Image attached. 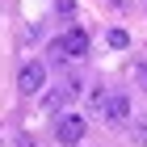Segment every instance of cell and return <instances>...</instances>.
<instances>
[{"label": "cell", "mask_w": 147, "mask_h": 147, "mask_svg": "<svg viewBox=\"0 0 147 147\" xmlns=\"http://www.w3.org/2000/svg\"><path fill=\"white\" fill-rule=\"evenodd\" d=\"M84 130H88V122H84L76 109H63V113L55 118V139H59L63 147H76L80 139H84Z\"/></svg>", "instance_id": "obj_1"}, {"label": "cell", "mask_w": 147, "mask_h": 147, "mask_svg": "<svg viewBox=\"0 0 147 147\" xmlns=\"http://www.w3.org/2000/svg\"><path fill=\"white\" fill-rule=\"evenodd\" d=\"M17 92H21V97H38V92H46V63H38V59L21 63V71H17Z\"/></svg>", "instance_id": "obj_2"}, {"label": "cell", "mask_w": 147, "mask_h": 147, "mask_svg": "<svg viewBox=\"0 0 147 147\" xmlns=\"http://www.w3.org/2000/svg\"><path fill=\"white\" fill-rule=\"evenodd\" d=\"M76 97H80V80H71V76H67V84H59L55 92H42V105H46L51 113H63L71 101H76Z\"/></svg>", "instance_id": "obj_3"}, {"label": "cell", "mask_w": 147, "mask_h": 147, "mask_svg": "<svg viewBox=\"0 0 147 147\" xmlns=\"http://www.w3.org/2000/svg\"><path fill=\"white\" fill-rule=\"evenodd\" d=\"M101 118H105V126H126L130 122V101H126L122 92H113L109 101L101 105Z\"/></svg>", "instance_id": "obj_4"}, {"label": "cell", "mask_w": 147, "mask_h": 147, "mask_svg": "<svg viewBox=\"0 0 147 147\" xmlns=\"http://www.w3.org/2000/svg\"><path fill=\"white\" fill-rule=\"evenodd\" d=\"M63 42H67V51H71V59H84L88 55V34H84V30H67V34H63Z\"/></svg>", "instance_id": "obj_5"}, {"label": "cell", "mask_w": 147, "mask_h": 147, "mask_svg": "<svg viewBox=\"0 0 147 147\" xmlns=\"http://www.w3.org/2000/svg\"><path fill=\"white\" fill-rule=\"evenodd\" d=\"M67 59H71V51H67V42H63V38H55V42L46 46V63H55V67H63Z\"/></svg>", "instance_id": "obj_6"}, {"label": "cell", "mask_w": 147, "mask_h": 147, "mask_svg": "<svg viewBox=\"0 0 147 147\" xmlns=\"http://www.w3.org/2000/svg\"><path fill=\"white\" fill-rule=\"evenodd\" d=\"M105 101H109V97H105V88H101V84H97V88L88 92V105H92V109H97V113H101V105H105Z\"/></svg>", "instance_id": "obj_7"}, {"label": "cell", "mask_w": 147, "mask_h": 147, "mask_svg": "<svg viewBox=\"0 0 147 147\" xmlns=\"http://www.w3.org/2000/svg\"><path fill=\"white\" fill-rule=\"evenodd\" d=\"M109 46H118V51L130 46V34H126V30H109Z\"/></svg>", "instance_id": "obj_8"}, {"label": "cell", "mask_w": 147, "mask_h": 147, "mask_svg": "<svg viewBox=\"0 0 147 147\" xmlns=\"http://www.w3.org/2000/svg\"><path fill=\"white\" fill-rule=\"evenodd\" d=\"M55 13H59V17H76V0H59Z\"/></svg>", "instance_id": "obj_9"}, {"label": "cell", "mask_w": 147, "mask_h": 147, "mask_svg": "<svg viewBox=\"0 0 147 147\" xmlns=\"http://www.w3.org/2000/svg\"><path fill=\"white\" fill-rule=\"evenodd\" d=\"M130 143H147V126H130Z\"/></svg>", "instance_id": "obj_10"}, {"label": "cell", "mask_w": 147, "mask_h": 147, "mask_svg": "<svg viewBox=\"0 0 147 147\" xmlns=\"http://www.w3.org/2000/svg\"><path fill=\"white\" fill-rule=\"evenodd\" d=\"M135 76H139V84H143V88H147V63H143V67L135 71Z\"/></svg>", "instance_id": "obj_11"}, {"label": "cell", "mask_w": 147, "mask_h": 147, "mask_svg": "<svg viewBox=\"0 0 147 147\" xmlns=\"http://www.w3.org/2000/svg\"><path fill=\"white\" fill-rule=\"evenodd\" d=\"M113 4H118V9H130V0H113Z\"/></svg>", "instance_id": "obj_12"}]
</instances>
